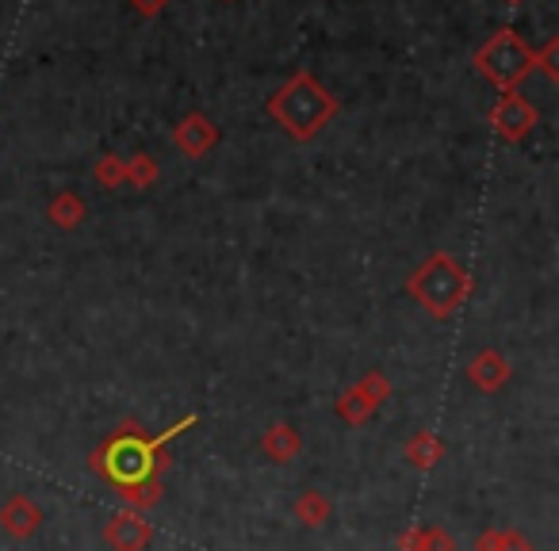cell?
Segmentation results:
<instances>
[{
  "mask_svg": "<svg viewBox=\"0 0 559 551\" xmlns=\"http://www.w3.org/2000/svg\"><path fill=\"white\" fill-rule=\"evenodd\" d=\"M528 65V55L518 47V43L510 39V35H502V39L490 43V50L483 55V70L490 73L495 81H513L521 70Z\"/></svg>",
  "mask_w": 559,
  "mask_h": 551,
  "instance_id": "1",
  "label": "cell"
}]
</instances>
